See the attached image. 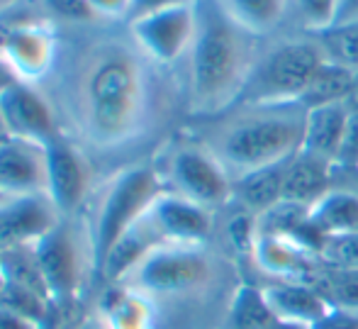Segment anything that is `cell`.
Wrapping results in <instances>:
<instances>
[{
    "mask_svg": "<svg viewBox=\"0 0 358 329\" xmlns=\"http://www.w3.org/2000/svg\"><path fill=\"white\" fill-rule=\"evenodd\" d=\"M0 329H42L37 322H32L29 317L17 315V312L0 307Z\"/></svg>",
    "mask_w": 358,
    "mask_h": 329,
    "instance_id": "35",
    "label": "cell"
},
{
    "mask_svg": "<svg viewBox=\"0 0 358 329\" xmlns=\"http://www.w3.org/2000/svg\"><path fill=\"white\" fill-rule=\"evenodd\" d=\"M264 42L234 22L217 0H195V34L180 64L188 113L208 120L234 108Z\"/></svg>",
    "mask_w": 358,
    "mask_h": 329,
    "instance_id": "2",
    "label": "cell"
},
{
    "mask_svg": "<svg viewBox=\"0 0 358 329\" xmlns=\"http://www.w3.org/2000/svg\"><path fill=\"white\" fill-rule=\"evenodd\" d=\"M273 322L275 315L266 302L264 290L241 286L231 298L224 329H268Z\"/></svg>",
    "mask_w": 358,
    "mask_h": 329,
    "instance_id": "26",
    "label": "cell"
},
{
    "mask_svg": "<svg viewBox=\"0 0 358 329\" xmlns=\"http://www.w3.org/2000/svg\"><path fill=\"white\" fill-rule=\"evenodd\" d=\"M349 115H351V110L346 103L320 105V108L307 110L302 151L336 164L339 151H341V141H344L346 122H349Z\"/></svg>",
    "mask_w": 358,
    "mask_h": 329,
    "instance_id": "21",
    "label": "cell"
},
{
    "mask_svg": "<svg viewBox=\"0 0 358 329\" xmlns=\"http://www.w3.org/2000/svg\"><path fill=\"white\" fill-rule=\"evenodd\" d=\"M0 110L13 136L39 141L44 146L62 136L57 113L37 85L15 83L0 95Z\"/></svg>",
    "mask_w": 358,
    "mask_h": 329,
    "instance_id": "13",
    "label": "cell"
},
{
    "mask_svg": "<svg viewBox=\"0 0 358 329\" xmlns=\"http://www.w3.org/2000/svg\"><path fill=\"white\" fill-rule=\"evenodd\" d=\"M227 15L259 39H273L292 29V0H217Z\"/></svg>",
    "mask_w": 358,
    "mask_h": 329,
    "instance_id": "19",
    "label": "cell"
},
{
    "mask_svg": "<svg viewBox=\"0 0 358 329\" xmlns=\"http://www.w3.org/2000/svg\"><path fill=\"white\" fill-rule=\"evenodd\" d=\"M307 108L302 103L234 105L208 118L210 127L198 136L220 159L231 181L283 164L302 149Z\"/></svg>",
    "mask_w": 358,
    "mask_h": 329,
    "instance_id": "3",
    "label": "cell"
},
{
    "mask_svg": "<svg viewBox=\"0 0 358 329\" xmlns=\"http://www.w3.org/2000/svg\"><path fill=\"white\" fill-rule=\"evenodd\" d=\"M98 315L108 329H154V298L127 283H108V290L100 295Z\"/></svg>",
    "mask_w": 358,
    "mask_h": 329,
    "instance_id": "17",
    "label": "cell"
},
{
    "mask_svg": "<svg viewBox=\"0 0 358 329\" xmlns=\"http://www.w3.org/2000/svg\"><path fill=\"white\" fill-rule=\"evenodd\" d=\"M85 3L95 18L108 22H127L132 10V0H85Z\"/></svg>",
    "mask_w": 358,
    "mask_h": 329,
    "instance_id": "32",
    "label": "cell"
},
{
    "mask_svg": "<svg viewBox=\"0 0 358 329\" xmlns=\"http://www.w3.org/2000/svg\"><path fill=\"white\" fill-rule=\"evenodd\" d=\"M354 80H356V71L344 69V66L327 59L324 66H322L315 78H312V83L307 85L300 103L305 105L307 110L320 108V105L346 103L351 88H354Z\"/></svg>",
    "mask_w": 358,
    "mask_h": 329,
    "instance_id": "24",
    "label": "cell"
},
{
    "mask_svg": "<svg viewBox=\"0 0 358 329\" xmlns=\"http://www.w3.org/2000/svg\"><path fill=\"white\" fill-rule=\"evenodd\" d=\"M78 329H108V325H105L103 317H100L98 312H95V315H93V317H88V320H85Z\"/></svg>",
    "mask_w": 358,
    "mask_h": 329,
    "instance_id": "39",
    "label": "cell"
},
{
    "mask_svg": "<svg viewBox=\"0 0 358 329\" xmlns=\"http://www.w3.org/2000/svg\"><path fill=\"white\" fill-rule=\"evenodd\" d=\"M334 171L336 164L320 159V156H312L300 149L287 161L285 181H283V200L312 207L320 197H324L331 190Z\"/></svg>",
    "mask_w": 358,
    "mask_h": 329,
    "instance_id": "18",
    "label": "cell"
},
{
    "mask_svg": "<svg viewBox=\"0 0 358 329\" xmlns=\"http://www.w3.org/2000/svg\"><path fill=\"white\" fill-rule=\"evenodd\" d=\"M166 190L156 161L124 164L103 181L93 195V212L85 220L93 268L98 271L113 244L149 212L154 200Z\"/></svg>",
    "mask_w": 358,
    "mask_h": 329,
    "instance_id": "4",
    "label": "cell"
},
{
    "mask_svg": "<svg viewBox=\"0 0 358 329\" xmlns=\"http://www.w3.org/2000/svg\"><path fill=\"white\" fill-rule=\"evenodd\" d=\"M339 0H292V29L322 34L334 27Z\"/></svg>",
    "mask_w": 358,
    "mask_h": 329,
    "instance_id": "28",
    "label": "cell"
},
{
    "mask_svg": "<svg viewBox=\"0 0 358 329\" xmlns=\"http://www.w3.org/2000/svg\"><path fill=\"white\" fill-rule=\"evenodd\" d=\"M129 32L151 62L176 71L185 62L195 34V3L159 10L146 18L132 20Z\"/></svg>",
    "mask_w": 358,
    "mask_h": 329,
    "instance_id": "10",
    "label": "cell"
},
{
    "mask_svg": "<svg viewBox=\"0 0 358 329\" xmlns=\"http://www.w3.org/2000/svg\"><path fill=\"white\" fill-rule=\"evenodd\" d=\"M146 215L164 244H205L215 230V210L171 190L156 197Z\"/></svg>",
    "mask_w": 358,
    "mask_h": 329,
    "instance_id": "14",
    "label": "cell"
},
{
    "mask_svg": "<svg viewBox=\"0 0 358 329\" xmlns=\"http://www.w3.org/2000/svg\"><path fill=\"white\" fill-rule=\"evenodd\" d=\"M331 310H344L358 315V271H334V268H317L310 283Z\"/></svg>",
    "mask_w": 358,
    "mask_h": 329,
    "instance_id": "25",
    "label": "cell"
},
{
    "mask_svg": "<svg viewBox=\"0 0 358 329\" xmlns=\"http://www.w3.org/2000/svg\"><path fill=\"white\" fill-rule=\"evenodd\" d=\"M327 59L344 69L358 71V22L331 27L327 32L317 34Z\"/></svg>",
    "mask_w": 358,
    "mask_h": 329,
    "instance_id": "29",
    "label": "cell"
},
{
    "mask_svg": "<svg viewBox=\"0 0 358 329\" xmlns=\"http://www.w3.org/2000/svg\"><path fill=\"white\" fill-rule=\"evenodd\" d=\"M47 193V146L10 136L0 144V197Z\"/></svg>",
    "mask_w": 358,
    "mask_h": 329,
    "instance_id": "15",
    "label": "cell"
},
{
    "mask_svg": "<svg viewBox=\"0 0 358 329\" xmlns=\"http://www.w3.org/2000/svg\"><path fill=\"white\" fill-rule=\"evenodd\" d=\"M324 62L327 54L317 34L285 32L266 39L236 105L300 103Z\"/></svg>",
    "mask_w": 358,
    "mask_h": 329,
    "instance_id": "5",
    "label": "cell"
},
{
    "mask_svg": "<svg viewBox=\"0 0 358 329\" xmlns=\"http://www.w3.org/2000/svg\"><path fill=\"white\" fill-rule=\"evenodd\" d=\"M59 59L42 85L64 136L90 156L144 144L166 108L169 69L151 62L127 22H57Z\"/></svg>",
    "mask_w": 358,
    "mask_h": 329,
    "instance_id": "1",
    "label": "cell"
},
{
    "mask_svg": "<svg viewBox=\"0 0 358 329\" xmlns=\"http://www.w3.org/2000/svg\"><path fill=\"white\" fill-rule=\"evenodd\" d=\"M275 320L290 322V325L312 329L320 320H324L331 310L324 298L307 283L297 281H278L273 286L261 288Z\"/></svg>",
    "mask_w": 358,
    "mask_h": 329,
    "instance_id": "16",
    "label": "cell"
},
{
    "mask_svg": "<svg viewBox=\"0 0 358 329\" xmlns=\"http://www.w3.org/2000/svg\"><path fill=\"white\" fill-rule=\"evenodd\" d=\"M159 244H164V239L159 237L156 227L151 225L149 215H144L142 220L134 222V225L115 241L113 249L105 256V261L100 263L98 273L108 283H122L124 278L134 271V266Z\"/></svg>",
    "mask_w": 358,
    "mask_h": 329,
    "instance_id": "20",
    "label": "cell"
},
{
    "mask_svg": "<svg viewBox=\"0 0 358 329\" xmlns=\"http://www.w3.org/2000/svg\"><path fill=\"white\" fill-rule=\"evenodd\" d=\"M62 220V210L47 193L0 197V251L32 249Z\"/></svg>",
    "mask_w": 358,
    "mask_h": 329,
    "instance_id": "12",
    "label": "cell"
},
{
    "mask_svg": "<svg viewBox=\"0 0 358 329\" xmlns=\"http://www.w3.org/2000/svg\"><path fill=\"white\" fill-rule=\"evenodd\" d=\"M29 0H0V20L13 15L15 10H20L22 5H27Z\"/></svg>",
    "mask_w": 358,
    "mask_h": 329,
    "instance_id": "38",
    "label": "cell"
},
{
    "mask_svg": "<svg viewBox=\"0 0 358 329\" xmlns=\"http://www.w3.org/2000/svg\"><path fill=\"white\" fill-rule=\"evenodd\" d=\"M47 195L64 217L78 215L93 195V161L64 134L47 144Z\"/></svg>",
    "mask_w": 358,
    "mask_h": 329,
    "instance_id": "11",
    "label": "cell"
},
{
    "mask_svg": "<svg viewBox=\"0 0 358 329\" xmlns=\"http://www.w3.org/2000/svg\"><path fill=\"white\" fill-rule=\"evenodd\" d=\"M159 156L156 169L166 190L215 212L234 200V181L198 136L171 141Z\"/></svg>",
    "mask_w": 358,
    "mask_h": 329,
    "instance_id": "6",
    "label": "cell"
},
{
    "mask_svg": "<svg viewBox=\"0 0 358 329\" xmlns=\"http://www.w3.org/2000/svg\"><path fill=\"white\" fill-rule=\"evenodd\" d=\"M49 305H52V298L47 293L0 278V307H8L17 315L29 317L42 327L44 320L49 317Z\"/></svg>",
    "mask_w": 358,
    "mask_h": 329,
    "instance_id": "27",
    "label": "cell"
},
{
    "mask_svg": "<svg viewBox=\"0 0 358 329\" xmlns=\"http://www.w3.org/2000/svg\"><path fill=\"white\" fill-rule=\"evenodd\" d=\"M320 261L334 271H358V234H344L324 239Z\"/></svg>",
    "mask_w": 358,
    "mask_h": 329,
    "instance_id": "30",
    "label": "cell"
},
{
    "mask_svg": "<svg viewBox=\"0 0 358 329\" xmlns=\"http://www.w3.org/2000/svg\"><path fill=\"white\" fill-rule=\"evenodd\" d=\"M287 161L268 166V169L254 171V174L234 181V200L231 202H239V207L249 210L256 217L264 215L273 205H278L283 200V181H285Z\"/></svg>",
    "mask_w": 358,
    "mask_h": 329,
    "instance_id": "23",
    "label": "cell"
},
{
    "mask_svg": "<svg viewBox=\"0 0 358 329\" xmlns=\"http://www.w3.org/2000/svg\"><path fill=\"white\" fill-rule=\"evenodd\" d=\"M312 329H358V315L344 310H329L324 320H320Z\"/></svg>",
    "mask_w": 358,
    "mask_h": 329,
    "instance_id": "34",
    "label": "cell"
},
{
    "mask_svg": "<svg viewBox=\"0 0 358 329\" xmlns=\"http://www.w3.org/2000/svg\"><path fill=\"white\" fill-rule=\"evenodd\" d=\"M188 3H195V0H132V10H129L127 22L146 18L151 13H159V10H169L176 8V5H188Z\"/></svg>",
    "mask_w": 358,
    "mask_h": 329,
    "instance_id": "33",
    "label": "cell"
},
{
    "mask_svg": "<svg viewBox=\"0 0 358 329\" xmlns=\"http://www.w3.org/2000/svg\"><path fill=\"white\" fill-rule=\"evenodd\" d=\"M268 329H305V327H297V325H290V322H280V320H275L273 325H271Z\"/></svg>",
    "mask_w": 358,
    "mask_h": 329,
    "instance_id": "41",
    "label": "cell"
},
{
    "mask_svg": "<svg viewBox=\"0 0 358 329\" xmlns=\"http://www.w3.org/2000/svg\"><path fill=\"white\" fill-rule=\"evenodd\" d=\"M354 22H358V0H339L334 27H341V24H354Z\"/></svg>",
    "mask_w": 358,
    "mask_h": 329,
    "instance_id": "36",
    "label": "cell"
},
{
    "mask_svg": "<svg viewBox=\"0 0 358 329\" xmlns=\"http://www.w3.org/2000/svg\"><path fill=\"white\" fill-rule=\"evenodd\" d=\"M210 259L203 244H159L122 283L146 295H173L203 286L210 278Z\"/></svg>",
    "mask_w": 358,
    "mask_h": 329,
    "instance_id": "8",
    "label": "cell"
},
{
    "mask_svg": "<svg viewBox=\"0 0 358 329\" xmlns=\"http://www.w3.org/2000/svg\"><path fill=\"white\" fill-rule=\"evenodd\" d=\"M307 225L324 239L358 234V193L346 188H331L310 207Z\"/></svg>",
    "mask_w": 358,
    "mask_h": 329,
    "instance_id": "22",
    "label": "cell"
},
{
    "mask_svg": "<svg viewBox=\"0 0 358 329\" xmlns=\"http://www.w3.org/2000/svg\"><path fill=\"white\" fill-rule=\"evenodd\" d=\"M15 83H20V80L15 78V74L10 71V66L5 64L3 59H0V95H3L8 88H13Z\"/></svg>",
    "mask_w": 358,
    "mask_h": 329,
    "instance_id": "37",
    "label": "cell"
},
{
    "mask_svg": "<svg viewBox=\"0 0 358 329\" xmlns=\"http://www.w3.org/2000/svg\"><path fill=\"white\" fill-rule=\"evenodd\" d=\"M336 169L358 171V110H351V115H349L339 159H336Z\"/></svg>",
    "mask_w": 358,
    "mask_h": 329,
    "instance_id": "31",
    "label": "cell"
},
{
    "mask_svg": "<svg viewBox=\"0 0 358 329\" xmlns=\"http://www.w3.org/2000/svg\"><path fill=\"white\" fill-rule=\"evenodd\" d=\"M10 130H8V122H5V118H3V110H0V144H3L5 139H10Z\"/></svg>",
    "mask_w": 358,
    "mask_h": 329,
    "instance_id": "40",
    "label": "cell"
},
{
    "mask_svg": "<svg viewBox=\"0 0 358 329\" xmlns=\"http://www.w3.org/2000/svg\"><path fill=\"white\" fill-rule=\"evenodd\" d=\"M59 24L54 20H20L0 32V59L15 78L27 85H42L59 59Z\"/></svg>",
    "mask_w": 358,
    "mask_h": 329,
    "instance_id": "9",
    "label": "cell"
},
{
    "mask_svg": "<svg viewBox=\"0 0 358 329\" xmlns=\"http://www.w3.org/2000/svg\"><path fill=\"white\" fill-rule=\"evenodd\" d=\"M32 251L52 302L73 300L83 286L85 268H93L85 222L80 225L78 215L64 217L39 244L32 246Z\"/></svg>",
    "mask_w": 358,
    "mask_h": 329,
    "instance_id": "7",
    "label": "cell"
}]
</instances>
